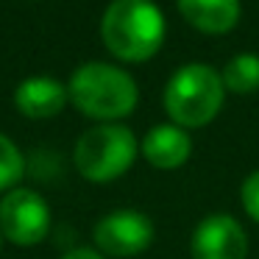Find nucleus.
Segmentation results:
<instances>
[{"label": "nucleus", "mask_w": 259, "mask_h": 259, "mask_svg": "<svg viewBox=\"0 0 259 259\" xmlns=\"http://www.w3.org/2000/svg\"><path fill=\"white\" fill-rule=\"evenodd\" d=\"M240 201H242V209L251 220L259 223V170H253L240 187Z\"/></svg>", "instance_id": "ddd939ff"}, {"label": "nucleus", "mask_w": 259, "mask_h": 259, "mask_svg": "<svg viewBox=\"0 0 259 259\" xmlns=\"http://www.w3.org/2000/svg\"><path fill=\"white\" fill-rule=\"evenodd\" d=\"M181 17L201 34H229L240 23V0H176Z\"/></svg>", "instance_id": "9d476101"}, {"label": "nucleus", "mask_w": 259, "mask_h": 259, "mask_svg": "<svg viewBox=\"0 0 259 259\" xmlns=\"http://www.w3.org/2000/svg\"><path fill=\"white\" fill-rule=\"evenodd\" d=\"M164 31V14L153 0H112L101 20V39L106 51L131 64L156 56Z\"/></svg>", "instance_id": "f257e3e1"}, {"label": "nucleus", "mask_w": 259, "mask_h": 259, "mask_svg": "<svg viewBox=\"0 0 259 259\" xmlns=\"http://www.w3.org/2000/svg\"><path fill=\"white\" fill-rule=\"evenodd\" d=\"M192 259H245L248 234L231 214H209L190 240Z\"/></svg>", "instance_id": "0eeeda50"}, {"label": "nucleus", "mask_w": 259, "mask_h": 259, "mask_svg": "<svg viewBox=\"0 0 259 259\" xmlns=\"http://www.w3.org/2000/svg\"><path fill=\"white\" fill-rule=\"evenodd\" d=\"M92 237L106 256H137L153 242V223L137 209H117L98 220Z\"/></svg>", "instance_id": "423d86ee"}, {"label": "nucleus", "mask_w": 259, "mask_h": 259, "mask_svg": "<svg viewBox=\"0 0 259 259\" xmlns=\"http://www.w3.org/2000/svg\"><path fill=\"white\" fill-rule=\"evenodd\" d=\"M137 137L131 128L120 123H101L87 128L78 137L73 151V162L78 167V173L87 181H114L134 164L137 159Z\"/></svg>", "instance_id": "20e7f679"}, {"label": "nucleus", "mask_w": 259, "mask_h": 259, "mask_svg": "<svg viewBox=\"0 0 259 259\" xmlns=\"http://www.w3.org/2000/svg\"><path fill=\"white\" fill-rule=\"evenodd\" d=\"M226 92L234 95H251L259 90V56L253 53H240V56L229 59L220 73Z\"/></svg>", "instance_id": "9b49d317"}, {"label": "nucleus", "mask_w": 259, "mask_h": 259, "mask_svg": "<svg viewBox=\"0 0 259 259\" xmlns=\"http://www.w3.org/2000/svg\"><path fill=\"white\" fill-rule=\"evenodd\" d=\"M226 101L223 78L214 67L192 62L179 67L164 84V112L179 128H203L220 114Z\"/></svg>", "instance_id": "f03ea898"}, {"label": "nucleus", "mask_w": 259, "mask_h": 259, "mask_svg": "<svg viewBox=\"0 0 259 259\" xmlns=\"http://www.w3.org/2000/svg\"><path fill=\"white\" fill-rule=\"evenodd\" d=\"M51 209L34 190L14 187L0 201V234L14 245H36L48 237Z\"/></svg>", "instance_id": "39448f33"}, {"label": "nucleus", "mask_w": 259, "mask_h": 259, "mask_svg": "<svg viewBox=\"0 0 259 259\" xmlns=\"http://www.w3.org/2000/svg\"><path fill=\"white\" fill-rule=\"evenodd\" d=\"M62 259H103V253H98V251H90V248H75V251L64 253Z\"/></svg>", "instance_id": "4468645a"}, {"label": "nucleus", "mask_w": 259, "mask_h": 259, "mask_svg": "<svg viewBox=\"0 0 259 259\" xmlns=\"http://www.w3.org/2000/svg\"><path fill=\"white\" fill-rule=\"evenodd\" d=\"M67 101H70L67 87H64L62 81L51 78V75L25 78L23 84L14 90V106H17V112L25 114V117H31V120L56 117Z\"/></svg>", "instance_id": "6e6552de"}, {"label": "nucleus", "mask_w": 259, "mask_h": 259, "mask_svg": "<svg viewBox=\"0 0 259 259\" xmlns=\"http://www.w3.org/2000/svg\"><path fill=\"white\" fill-rule=\"evenodd\" d=\"M23 170H25L23 153L17 151V145L6 134H0V192L14 190V184L23 179Z\"/></svg>", "instance_id": "f8f14e48"}, {"label": "nucleus", "mask_w": 259, "mask_h": 259, "mask_svg": "<svg viewBox=\"0 0 259 259\" xmlns=\"http://www.w3.org/2000/svg\"><path fill=\"white\" fill-rule=\"evenodd\" d=\"M140 148H142V156L148 159V164H153L156 170L181 167L192 153L190 134H187L184 128H179V125H173V123L151 128Z\"/></svg>", "instance_id": "1a4fd4ad"}, {"label": "nucleus", "mask_w": 259, "mask_h": 259, "mask_svg": "<svg viewBox=\"0 0 259 259\" xmlns=\"http://www.w3.org/2000/svg\"><path fill=\"white\" fill-rule=\"evenodd\" d=\"M67 95L78 112L92 120H120L134 112L140 101L137 81L125 70L106 62L81 64L67 84Z\"/></svg>", "instance_id": "7ed1b4c3"}]
</instances>
